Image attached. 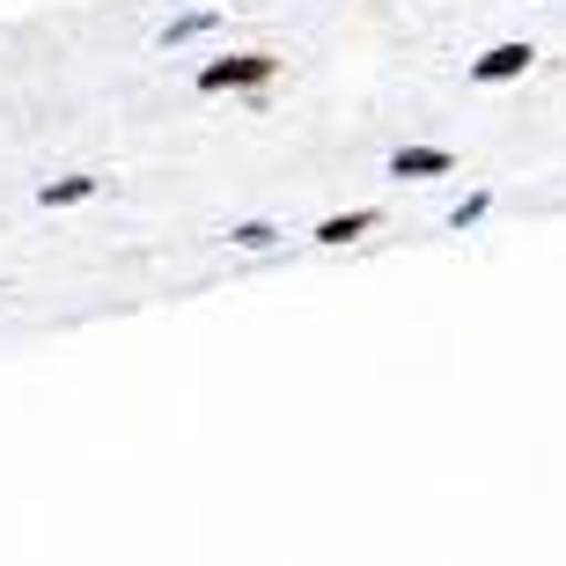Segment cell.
<instances>
[{"label":"cell","instance_id":"obj_1","mask_svg":"<svg viewBox=\"0 0 566 566\" xmlns=\"http://www.w3.org/2000/svg\"><path fill=\"white\" fill-rule=\"evenodd\" d=\"M273 74H280L273 52H229V60H207V66H199V96H229V88L258 96Z\"/></svg>","mask_w":566,"mask_h":566},{"label":"cell","instance_id":"obj_2","mask_svg":"<svg viewBox=\"0 0 566 566\" xmlns=\"http://www.w3.org/2000/svg\"><path fill=\"white\" fill-rule=\"evenodd\" d=\"M530 60H537V52H530L523 38H507V44H493V52H479V60H471V82H479V88L515 82V74H530Z\"/></svg>","mask_w":566,"mask_h":566},{"label":"cell","instance_id":"obj_3","mask_svg":"<svg viewBox=\"0 0 566 566\" xmlns=\"http://www.w3.org/2000/svg\"><path fill=\"white\" fill-rule=\"evenodd\" d=\"M449 169H457V155H449V147H398L382 177H398V185L412 177V185H420V177H449Z\"/></svg>","mask_w":566,"mask_h":566},{"label":"cell","instance_id":"obj_4","mask_svg":"<svg viewBox=\"0 0 566 566\" xmlns=\"http://www.w3.org/2000/svg\"><path fill=\"white\" fill-rule=\"evenodd\" d=\"M382 213L376 207H354V213H332V221H316V243H354V235H368Z\"/></svg>","mask_w":566,"mask_h":566},{"label":"cell","instance_id":"obj_5","mask_svg":"<svg viewBox=\"0 0 566 566\" xmlns=\"http://www.w3.org/2000/svg\"><path fill=\"white\" fill-rule=\"evenodd\" d=\"M82 199H96V177H52V185H38V207H82Z\"/></svg>","mask_w":566,"mask_h":566},{"label":"cell","instance_id":"obj_6","mask_svg":"<svg viewBox=\"0 0 566 566\" xmlns=\"http://www.w3.org/2000/svg\"><path fill=\"white\" fill-rule=\"evenodd\" d=\"M213 22H221V8H191V15H177V22H169V30H163V44H169V52H177V44H191V38H207Z\"/></svg>","mask_w":566,"mask_h":566},{"label":"cell","instance_id":"obj_7","mask_svg":"<svg viewBox=\"0 0 566 566\" xmlns=\"http://www.w3.org/2000/svg\"><path fill=\"white\" fill-rule=\"evenodd\" d=\"M229 243H235V251H273V243H280V229H273V221H235V229H229Z\"/></svg>","mask_w":566,"mask_h":566},{"label":"cell","instance_id":"obj_8","mask_svg":"<svg viewBox=\"0 0 566 566\" xmlns=\"http://www.w3.org/2000/svg\"><path fill=\"white\" fill-rule=\"evenodd\" d=\"M485 207H493V191H471V199H463V207L449 213V229H457V235H463V229H479V221H485Z\"/></svg>","mask_w":566,"mask_h":566}]
</instances>
